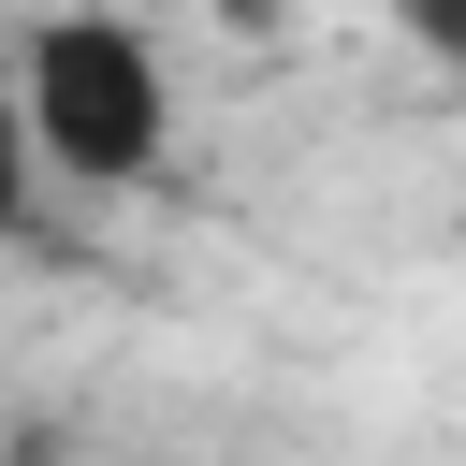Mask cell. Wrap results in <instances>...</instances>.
<instances>
[{
    "label": "cell",
    "mask_w": 466,
    "mask_h": 466,
    "mask_svg": "<svg viewBox=\"0 0 466 466\" xmlns=\"http://www.w3.org/2000/svg\"><path fill=\"white\" fill-rule=\"evenodd\" d=\"M29 204H44V175H29V146H15V116H0V233H15Z\"/></svg>",
    "instance_id": "7a4b0ae2"
},
{
    "label": "cell",
    "mask_w": 466,
    "mask_h": 466,
    "mask_svg": "<svg viewBox=\"0 0 466 466\" xmlns=\"http://www.w3.org/2000/svg\"><path fill=\"white\" fill-rule=\"evenodd\" d=\"M0 116L29 146L44 189H160L175 131H189V87H175V29L160 15H0Z\"/></svg>",
    "instance_id": "6da1fadb"
}]
</instances>
